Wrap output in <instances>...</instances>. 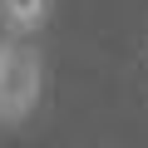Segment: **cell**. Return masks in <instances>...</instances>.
I'll return each mask as SVG.
<instances>
[{
    "label": "cell",
    "mask_w": 148,
    "mask_h": 148,
    "mask_svg": "<svg viewBox=\"0 0 148 148\" xmlns=\"http://www.w3.org/2000/svg\"><path fill=\"white\" fill-rule=\"evenodd\" d=\"M45 94V59L30 40L0 35V123L15 128L40 109Z\"/></svg>",
    "instance_id": "obj_1"
},
{
    "label": "cell",
    "mask_w": 148,
    "mask_h": 148,
    "mask_svg": "<svg viewBox=\"0 0 148 148\" xmlns=\"http://www.w3.org/2000/svg\"><path fill=\"white\" fill-rule=\"evenodd\" d=\"M54 15V0H0V25H5V35L15 40H30L49 25Z\"/></svg>",
    "instance_id": "obj_2"
}]
</instances>
